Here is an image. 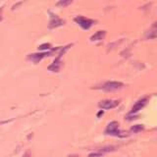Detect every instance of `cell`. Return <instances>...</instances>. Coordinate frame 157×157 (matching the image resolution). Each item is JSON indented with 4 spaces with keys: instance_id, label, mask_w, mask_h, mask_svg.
I'll return each instance as SVG.
<instances>
[{
    "instance_id": "6da1fadb",
    "label": "cell",
    "mask_w": 157,
    "mask_h": 157,
    "mask_svg": "<svg viewBox=\"0 0 157 157\" xmlns=\"http://www.w3.org/2000/svg\"><path fill=\"white\" fill-rule=\"evenodd\" d=\"M105 133L107 135H111V136H121V138H124L127 135H125V133L121 132L119 130V123L116 121H113L111 123L108 124L106 130H105Z\"/></svg>"
},
{
    "instance_id": "7a4b0ae2",
    "label": "cell",
    "mask_w": 157,
    "mask_h": 157,
    "mask_svg": "<svg viewBox=\"0 0 157 157\" xmlns=\"http://www.w3.org/2000/svg\"><path fill=\"white\" fill-rule=\"evenodd\" d=\"M124 86V83L121 82H115V81H111V82H106L105 83H103L101 88L103 91H114L117 89H120Z\"/></svg>"
},
{
    "instance_id": "3957f363",
    "label": "cell",
    "mask_w": 157,
    "mask_h": 157,
    "mask_svg": "<svg viewBox=\"0 0 157 157\" xmlns=\"http://www.w3.org/2000/svg\"><path fill=\"white\" fill-rule=\"evenodd\" d=\"M75 22H77L78 26H80L81 28H83V30H88L89 28L91 27L92 25H93V20H91V19H88L86 18V17H83V16H78V17H76L75 18Z\"/></svg>"
},
{
    "instance_id": "277c9868",
    "label": "cell",
    "mask_w": 157,
    "mask_h": 157,
    "mask_svg": "<svg viewBox=\"0 0 157 157\" xmlns=\"http://www.w3.org/2000/svg\"><path fill=\"white\" fill-rule=\"evenodd\" d=\"M119 105V100H113V99H105L98 103V106L101 109H113Z\"/></svg>"
},
{
    "instance_id": "5b68a950",
    "label": "cell",
    "mask_w": 157,
    "mask_h": 157,
    "mask_svg": "<svg viewBox=\"0 0 157 157\" xmlns=\"http://www.w3.org/2000/svg\"><path fill=\"white\" fill-rule=\"evenodd\" d=\"M52 54V52H43V53H34V54H30L29 55V59L34 61V62H39L42 59V58H44L45 56H50Z\"/></svg>"
},
{
    "instance_id": "8992f818",
    "label": "cell",
    "mask_w": 157,
    "mask_h": 157,
    "mask_svg": "<svg viewBox=\"0 0 157 157\" xmlns=\"http://www.w3.org/2000/svg\"><path fill=\"white\" fill-rule=\"evenodd\" d=\"M64 23H65V21H63V20H61L60 18H58L56 15H52L50 23H49V29H54V28L60 27V26L64 25Z\"/></svg>"
},
{
    "instance_id": "52a82bcc",
    "label": "cell",
    "mask_w": 157,
    "mask_h": 157,
    "mask_svg": "<svg viewBox=\"0 0 157 157\" xmlns=\"http://www.w3.org/2000/svg\"><path fill=\"white\" fill-rule=\"evenodd\" d=\"M146 101H147L146 98H143V99L138 100V102H136L135 105L133 106V108H132V110H131L130 114H135V113L138 112L139 110H141L144 107L145 104H146Z\"/></svg>"
},
{
    "instance_id": "ba28073f",
    "label": "cell",
    "mask_w": 157,
    "mask_h": 157,
    "mask_svg": "<svg viewBox=\"0 0 157 157\" xmlns=\"http://www.w3.org/2000/svg\"><path fill=\"white\" fill-rule=\"evenodd\" d=\"M106 31H98L97 33H95L93 36L91 37V41H96V40H101L103 39V37L105 36Z\"/></svg>"
},
{
    "instance_id": "9c48e42d",
    "label": "cell",
    "mask_w": 157,
    "mask_h": 157,
    "mask_svg": "<svg viewBox=\"0 0 157 157\" xmlns=\"http://www.w3.org/2000/svg\"><path fill=\"white\" fill-rule=\"evenodd\" d=\"M116 149V146H113V145H108V146H103L102 148H99L97 151L101 153H105V152H110V151H114Z\"/></svg>"
},
{
    "instance_id": "30bf717a",
    "label": "cell",
    "mask_w": 157,
    "mask_h": 157,
    "mask_svg": "<svg viewBox=\"0 0 157 157\" xmlns=\"http://www.w3.org/2000/svg\"><path fill=\"white\" fill-rule=\"evenodd\" d=\"M143 129H144V127L142 126V125H135V126H133L132 128H131V132L132 133H138V132H141Z\"/></svg>"
},
{
    "instance_id": "8fae6325",
    "label": "cell",
    "mask_w": 157,
    "mask_h": 157,
    "mask_svg": "<svg viewBox=\"0 0 157 157\" xmlns=\"http://www.w3.org/2000/svg\"><path fill=\"white\" fill-rule=\"evenodd\" d=\"M51 44L50 43H44V44H41L40 46H39V50H45V49H50Z\"/></svg>"
},
{
    "instance_id": "7c38bea8",
    "label": "cell",
    "mask_w": 157,
    "mask_h": 157,
    "mask_svg": "<svg viewBox=\"0 0 157 157\" xmlns=\"http://www.w3.org/2000/svg\"><path fill=\"white\" fill-rule=\"evenodd\" d=\"M56 4H57V5H59V6L65 7V6H67V5L72 4V1H59V2H57Z\"/></svg>"
},
{
    "instance_id": "4fadbf2b",
    "label": "cell",
    "mask_w": 157,
    "mask_h": 157,
    "mask_svg": "<svg viewBox=\"0 0 157 157\" xmlns=\"http://www.w3.org/2000/svg\"><path fill=\"white\" fill-rule=\"evenodd\" d=\"M102 156H103V153L98 152V151H96V152H93V153H91L88 155V157H102Z\"/></svg>"
},
{
    "instance_id": "5bb4252c",
    "label": "cell",
    "mask_w": 157,
    "mask_h": 157,
    "mask_svg": "<svg viewBox=\"0 0 157 157\" xmlns=\"http://www.w3.org/2000/svg\"><path fill=\"white\" fill-rule=\"evenodd\" d=\"M23 157H30V153H29V152H26V154H25V155L23 156Z\"/></svg>"
},
{
    "instance_id": "9a60e30c",
    "label": "cell",
    "mask_w": 157,
    "mask_h": 157,
    "mask_svg": "<svg viewBox=\"0 0 157 157\" xmlns=\"http://www.w3.org/2000/svg\"><path fill=\"white\" fill-rule=\"evenodd\" d=\"M68 157H78V155H77V154H74V155H69Z\"/></svg>"
},
{
    "instance_id": "2e32d148",
    "label": "cell",
    "mask_w": 157,
    "mask_h": 157,
    "mask_svg": "<svg viewBox=\"0 0 157 157\" xmlns=\"http://www.w3.org/2000/svg\"><path fill=\"white\" fill-rule=\"evenodd\" d=\"M102 114H103V111H100V112L97 114V117H99V116H100V115H102Z\"/></svg>"
},
{
    "instance_id": "e0dca14e",
    "label": "cell",
    "mask_w": 157,
    "mask_h": 157,
    "mask_svg": "<svg viewBox=\"0 0 157 157\" xmlns=\"http://www.w3.org/2000/svg\"><path fill=\"white\" fill-rule=\"evenodd\" d=\"M1 11H2V10H0V21H1V20H2V16H1Z\"/></svg>"
}]
</instances>
